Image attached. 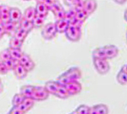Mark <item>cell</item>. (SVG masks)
Here are the masks:
<instances>
[{
    "mask_svg": "<svg viewBox=\"0 0 127 114\" xmlns=\"http://www.w3.org/2000/svg\"><path fill=\"white\" fill-rule=\"evenodd\" d=\"M0 83H1V79H0Z\"/></svg>",
    "mask_w": 127,
    "mask_h": 114,
    "instance_id": "obj_46",
    "label": "cell"
},
{
    "mask_svg": "<svg viewBox=\"0 0 127 114\" xmlns=\"http://www.w3.org/2000/svg\"><path fill=\"white\" fill-rule=\"evenodd\" d=\"M3 28H4L5 34H7L8 36H13L16 29L18 27L16 24L14 23L11 21H9L8 23L3 24Z\"/></svg>",
    "mask_w": 127,
    "mask_h": 114,
    "instance_id": "obj_17",
    "label": "cell"
},
{
    "mask_svg": "<svg viewBox=\"0 0 127 114\" xmlns=\"http://www.w3.org/2000/svg\"><path fill=\"white\" fill-rule=\"evenodd\" d=\"M35 8L33 7H32V6H30V7H29L27 8L25 10V12H24V15L23 17L26 20L29 21H31L32 22L33 20L35 18Z\"/></svg>",
    "mask_w": 127,
    "mask_h": 114,
    "instance_id": "obj_21",
    "label": "cell"
},
{
    "mask_svg": "<svg viewBox=\"0 0 127 114\" xmlns=\"http://www.w3.org/2000/svg\"><path fill=\"white\" fill-rule=\"evenodd\" d=\"M35 10L37 15L41 16L45 18L46 17L49 12L48 7L42 2V1H37Z\"/></svg>",
    "mask_w": 127,
    "mask_h": 114,
    "instance_id": "obj_11",
    "label": "cell"
},
{
    "mask_svg": "<svg viewBox=\"0 0 127 114\" xmlns=\"http://www.w3.org/2000/svg\"><path fill=\"white\" fill-rule=\"evenodd\" d=\"M8 73V70L2 61L0 60V75H6Z\"/></svg>",
    "mask_w": 127,
    "mask_h": 114,
    "instance_id": "obj_36",
    "label": "cell"
},
{
    "mask_svg": "<svg viewBox=\"0 0 127 114\" xmlns=\"http://www.w3.org/2000/svg\"><path fill=\"white\" fill-rule=\"evenodd\" d=\"M97 8V3L95 1H85L84 10L87 13L88 16L96 10Z\"/></svg>",
    "mask_w": 127,
    "mask_h": 114,
    "instance_id": "obj_18",
    "label": "cell"
},
{
    "mask_svg": "<svg viewBox=\"0 0 127 114\" xmlns=\"http://www.w3.org/2000/svg\"><path fill=\"white\" fill-rule=\"evenodd\" d=\"M8 51L10 52V57L12 59L16 60H19L22 57V55H23V52L21 51V49H12L8 47Z\"/></svg>",
    "mask_w": 127,
    "mask_h": 114,
    "instance_id": "obj_22",
    "label": "cell"
},
{
    "mask_svg": "<svg viewBox=\"0 0 127 114\" xmlns=\"http://www.w3.org/2000/svg\"><path fill=\"white\" fill-rule=\"evenodd\" d=\"M10 52L8 51V49H5L3 50L0 52V60L2 62H5L6 60L10 59Z\"/></svg>",
    "mask_w": 127,
    "mask_h": 114,
    "instance_id": "obj_31",
    "label": "cell"
},
{
    "mask_svg": "<svg viewBox=\"0 0 127 114\" xmlns=\"http://www.w3.org/2000/svg\"><path fill=\"white\" fill-rule=\"evenodd\" d=\"M59 88L60 87L58 86L57 82L55 81H47L44 86V88L48 92V93L49 94L54 95V96H55Z\"/></svg>",
    "mask_w": 127,
    "mask_h": 114,
    "instance_id": "obj_15",
    "label": "cell"
},
{
    "mask_svg": "<svg viewBox=\"0 0 127 114\" xmlns=\"http://www.w3.org/2000/svg\"><path fill=\"white\" fill-rule=\"evenodd\" d=\"M90 107L86 105H81L78 107L77 109H75V111L78 114H89L90 112Z\"/></svg>",
    "mask_w": 127,
    "mask_h": 114,
    "instance_id": "obj_30",
    "label": "cell"
},
{
    "mask_svg": "<svg viewBox=\"0 0 127 114\" xmlns=\"http://www.w3.org/2000/svg\"><path fill=\"white\" fill-rule=\"evenodd\" d=\"M58 32L55 27V24L52 22L47 23L42 29V36L46 40H51L57 36Z\"/></svg>",
    "mask_w": 127,
    "mask_h": 114,
    "instance_id": "obj_3",
    "label": "cell"
},
{
    "mask_svg": "<svg viewBox=\"0 0 127 114\" xmlns=\"http://www.w3.org/2000/svg\"><path fill=\"white\" fill-rule=\"evenodd\" d=\"M75 14H76V10L74 8H71L70 10H69L67 12H65V17L66 19H67L68 21H70L72 20L73 18L75 16Z\"/></svg>",
    "mask_w": 127,
    "mask_h": 114,
    "instance_id": "obj_32",
    "label": "cell"
},
{
    "mask_svg": "<svg viewBox=\"0 0 127 114\" xmlns=\"http://www.w3.org/2000/svg\"><path fill=\"white\" fill-rule=\"evenodd\" d=\"M73 114V112H72V113H71V114Z\"/></svg>",
    "mask_w": 127,
    "mask_h": 114,
    "instance_id": "obj_47",
    "label": "cell"
},
{
    "mask_svg": "<svg viewBox=\"0 0 127 114\" xmlns=\"http://www.w3.org/2000/svg\"><path fill=\"white\" fill-rule=\"evenodd\" d=\"M35 86L31 85H25L23 86L20 89V94L23 96L25 99L31 98L33 94Z\"/></svg>",
    "mask_w": 127,
    "mask_h": 114,
    "instance_id": "obj_14",
    "label": "cell"
},
{
    "mask_svg": "<svg viewBox=\"0 0 127 114\" xmlns=\"http://www.w3.org/2000/svg\"><path fill=\"white\" fill-rule=\"evenodd\" d=\"M10 7L7 5H0V12H1V24L6 23L10 21Z\"/></svg>",
    "mask_w": 127,
    "mask_h": 114,
    "instance_id": "obj_12",
    "label": "cell"
},
{
    "mask_svg": "<svg viewBox=\"0 0 127 114\" xmlns=\"http://www.w3.org/2000/svg\"><path fill=\"white\" fill-rule=\"evenodd\" d=\"M3 62L4 63V64H5V66L7 68L8 71L14 70V69L19 64V62H18V60H14V59H12V58L6 60L5 62Z\"/></svg>",
    "mask_w": 127,
    "mask_h": 114,
    "instance_id": "obj_25",
    "label": "cell"
},
{
    "mask_svg": "<svg viewBox=\"0 0 127 114\" xmlns=\"http://www.w3.org/2000/svg\"><path fill=\"white\" fill-rule=\"evenodd\" d=\"M55 96L61 99H67L69 98V95L65 87H60L58 89L57 93L55 94Z\"/></svg>",
    "mask_w": 127,
    "mask_h": 114,
    "instance_id": "obj_26",
    "label": "cell"
},
{
    "mask_svg": "<svg viewBox=\"0 0 127 114\" xmlns=\"http://www.w3.org/2000/svg\"><path fill=\"white\" fill-rule=\"evenodd\" d=\"M126 39H127V29L126 31Z\"/></svg>",
    "mask_w": 127,
    "mask_h": 114,
    "instance_id": "obj_44",
    "label": "cell"
},
{
    "mask_svg": "<svg viewBox=\"0 0 127 114\" xmlns=\"http://www.w3.org/2000/svg\"><path fill=\"white\" fill-rule=\"evenodd\" d=\"M65 88L67 91L69 96L77 95L78 94L80 93L81 91L82 90V86L80 82H78V81H71L69 83H68Z\"/></svg>",
    "mask_w": 127,
    "mask_h": 114,
    "instance_id": "obj_7",
    "label": "cell"
},
{
    "mask_svg": "<svg viewBox=\"0 0 127 114\" xmlns=\"http://www.w3.org/2000/svg\"><path fill=\"white\" fill-rule=\"evenodd\" d=\"M88 17V14L84 10H80V11H76V14H75V18L78 20V21H80L82 23H84L86 18Z\"/></svg>",
    "mask_w": 127,
    "mask_h": 114,
    "instance_id": "obj_29",
    "label": "cell"
},
{
    "mask_svg": "<svg viewBox=\"0 0 127 114\" xmlns=\"http://www.w3.org/2000/svg\"><path fill=\"white\" fill-rule=\"evenodd\" d=\"M62 75L71 81H75L81 79L82 71L78 67H71L63 73Z\"/></svg>",
    "mask_w": 127,
    "mask_h": 114,
    "instance_id": "obj_5",
    "label": "cell"
},
{
    "mask_svg": "<svg viewBox=\"0 0 127 114\" xmlns=\"http://www.w3.org/2000/svg\"><path fill=\"white\" fill-rule=\"evenodd\" d=\"M35 105V101L31 98H27V99H24L23 102L19 106L16 107L22 113L25 114L26 113L30 111Z\"/></svg>",
    "mask_w": 127,
    "mask_h": 114,
    "instance_id": "obj_8",
    "label": "cell"
},
{
    "mask_svg": "<svg viewBox=\"0 0 127 114\" xmlns=\"http://www.w3.org/2000/svg\"><path fill=\"white\" fill-rule=\"evenodd\" d=\"M13 72L16 77L18 79H20V80L24 79L27 76V74H28V72L27 71L26 69L20 64L14 69Z\"/></svg>",
    "mask_w": 127,
    "mask_h": 114,
    "instance_id": "obj_16",
    "label": "cell"
},
{
    "mask_svg": "<svg viewBox=\"0 0 127 114\" xmlns=\"http://www.w3.org/2000/svg\"><path fill=\"white\" fill-rule=\"evenodd\" d=\"M23 18V15L20 9L18 8H10V21L18 25Z\"/></svg>",
    "mask_w": 127,
    "mask_h": 114,
    "instance_id": "obj_10",
    "label": "cell"
},
{
    "mask_svg": "<svg viewBox=\"0 0 127 114\" xmlns=\"http://www.w3.org/2000/svg\"><path fill=\"white\" fill-rule=\"evenodd\" d=\"M49 94L48 93L44 87L42 86H35V90H34L33 94L32 95L31 99L33 100L34 101H43L46 100Z\"/></svg>",
    "mask_w": 127,
    "mask_h": 114,
    "instance_id": "obj_4",
    "label": "cell"
},
{
    "mask_svg": "<svg viewBox=\"0 0 127 114\" xmlns=\"http://www.w3.org/2000/svg\"><path fill=\"white\" fill-rule=\"evenodd\" d=\"M67 38L71 42H76L80 41L82 36V31L80 27H78L72 24L69 23V25L65 32Z\"/></svg>",
    "mask_w": 127,
    "mask_h": 114,
    "instance_id": "obj_1",
    "label": "cell"
},
{
    "mask_svg": "<svg viewBox=\"0 0 127 114\" xmlns=\"http://www.w3.org/2000/svg\"><path fill=\"white\" fill-rule=\"evenodd\" d=\"M69 21L66 18H63L59 21H56L55 22V27L57 29V31L59 34H63L65 33V31L69 25Z\"/></svg>",
    "mask_w": 127,
    "mask_h": 114,
    "instance_id": "obj_13",
    "label": "cell"
},
{
    "mask_svg": "<svg viewBox=\"0 0 127 114\" xmlns=\"http://www.w3.org/2000/svg\"><path fill=\"white\" fill-rule=\"evenodd\" d=\"M103 48L104 56L105 60H110L113 59L118 56L119 53L118 48L114 44H109L103 47Z\"/></svg>",
    "mask_w": 127,
    "mask_h": 114,
    "instance_id": "obj_6",
    "label": "cell"
},
{
    "mask_svg": "<svg viewBox=\"0 0 127 114\" xmlns=\"http://www.w3.org/2000/svg\"><path fill=\"white\" fill-rule=\"evenodd\" d=\"M57 1H54V0H44V1H42V2L46 5L48 9L50 8H51L52 5H55V3H57Z\"/></svg>",
    "mask_w": 127,
    "mask_h": 114,
    "instance_id": "obj_37",
    "label": "cell"
},
{
    "mask_svg": "<svg viewBox=\"0 0 127 114\" xmlns=\"http://www.w3.org/2000/svg\"><path fill=\"white\" fill-rule=\"evenodd\" d=\"M7 114H13V113H12V112H9Z\"/></svg>",
    "mask_w": 127,
    "mask_h": 114,
    "instance_id": "obj_45",
    "label": "cell"
},
{
    "mask_svg": "<svg viewBox=\"0 0 127 114\" xmlns=\"http://www.w3.org/2000/svg\"><path fill=\"white\" fill-rule=\"evenodd\" d=\"M3 91V86L2 83H0V94L2 93Z\"/></svg>",
    "mask_w": 127,
    "mask_h": 114,
    "instance_id": "obj_42",
    "label": "cell"
},
{
    "mask_svg": "<svg viewBox=\"0 0 127 114\" xmlns=\"http://www.w3.org/2000/svg\"><path fill=\"white\" fill-rule=\"evenodd\" d=\"M65 12L64 9H62L61 10L58 11L56 13L54 14L55 15V17L56 18V21H59V20H61V19H63V18H65Z\"/></svg>",
    "mask_w": 127,
    "mask_h": 114,
    "instance_id": "obj_34",
    "label": "cell"
},
{
    "mask_svg": "<svg viewBox=\"0 0 127 114\" xmlns=\"http://www.w3.org/2000/svg\"><path fill=\"white\" fill-rule=\"evenodd\" d=\"M93 60L95 68L99 74L104 75L109 73L110 70V65L107 60L99 58H93Z\"/></svg>",
    "mask_w": 127,
    "mask_h": 114,
    "instance_id": "obj_2",
    "label": "cell"
},
{
    "mask_svg": "<svg viewBox=\"0 0 127 114\" xmlns=\"http://www.w3.org/2000/svg\"><path fill=\"white\" fill-rule=\"evenodd\" d=\"M23 44V42L20 41L19 40L16 39L14 37H12V38L9 42V47L12 49H21Z\"/></svg>",
    "mask_w": 127,
    "mask_h": 114,
    "instance_id": "obj_27",
    "label": "cell"
},
{
    "mask_svg": "<svg viewBox=\"0 0 127 114\" xmlns=\"http://www.w3.org/2000/svg\"><path fill=\"white\" fill-rule=\"evenodd\" d=\"M121 70H122L123 72H125V73L127 74V64H125L122 66L121 68Z\"/></svg>",
    "mask_w": 127,
    "mask_h": 114,
    "instance_id": "obj_40",
    "label": "cell"
},
{
    "mask_svg": "<svg viewBox=\"0 0 127 114\" xmlns=\"http://www.w3.org/2000/svg\"><path fill=\"white\" fill-rule=\"evenodd\" d=\"M109 108L105 104H98L91 107L89 114H108Z\"/></svg>",
    "mask_w": 127,
    "mask_h": 114,
    "instance_id": "obj_9",
    "label": "cell"
},
{
    "mask_svg": "<svg viewBox=\"0 0 127 114\" xmlns=\"http://www.w3.org/2000/svg\"><path fill=\"white\" fill-rule=\"evenodd\" d=\"M18 26L21 27L23 29H24L25 31H27L28 33H29L30 31H32V29L34 28L33 23L31 21H29L26 20L25 18H24L23 16V18H21V21L18 23Z\"/></svg>",
    "mask_w": 127,
    "mask_h": 114,
    "instance_id": "obj_20",
    "label": "cell"
},
{
    "mask_svg": "<svg viewBox=\"0 0 127 114\" xmlns=\"http://www.w3.org/2000/svg\"><path fill=\"white\" fill-rule=\"evenodd\" d=\"M30 60H31V57H30L28 54L24 53L23 55H22V57H21V59L18 60V62H19V64H20L22 65V66H23L25 63L29 61Z\"/></svg>",
    "mask_w": 127,
    "mask_h": 114,
    "instance_id": "obj_35",
    "label": "cell"
},
{
    "mask_svg": "<svg viewBox=\"0 0 127 114\" xmlns=\"http://www.w3.org/2000/svg\"><path fill=\"white\" fill-rule=\"evenodd\" d=\"M114 1L116 3H125L127 1Z\"/></svg>",
    "mask_w": 127,
    "mask_h": 114,
    "instance_id": "obj_43",
    "label": "cell"
},
{
    "mask_svg": "<svg viewBox=\"0 0 127 114\" xmlns=\"http://www.w3.org/2000/svg\"><path fill=\"white\" fill-rule=\"evenodd\" d=\"M24 98L23 96L21 95V94H14V96H13L12 98V107H18L21 104H22V103L23 102Z\"/></svg>",
    "mask_w": 127,
    "mask_h": 114,
    "instance_id": "obj_28",
    "label": "cell"
},
{
    "mask_svg": "<svg viewBox=\"0 0 127 114\" xmlns=\"http://www.w3.org/2000/svg\"><path fill=\"white\" fill-rule=\"evenodd\" d=\"M45 19H46L45 17L35 14V18H34V19L32 21V23H33L34 28L39 29L40 27H42V26L43 25L44 21H45Z\"/></svg>",
    "mask_w": 127,
    "mask_h": 114,
    "instance_id": "obj_24",
    "label": "cell"
},
{
    "mask_svg": "<svg viewBox=\"0 0 127 114\" xmlns=\"http://www.w3.org/2000/svg\"><path fill=\"white\" fill-rule=\"evenodd\" d=\"M4 35H5V32H4L3 25L2 24H0V40L2 38Z\"/></svg>",
    "mask_w": 127,
    "mask_h": 114,
    "instance_id": "obj_39",
    "label": "cell"
},
{
    "mask_svg": "<svg viewBox=\"0 0 127 114\" xmlns=\"http://www.w3.org/2000/svg\"><path fill=\"white\" fill-rule=\"evenodd\" d=\"M23 66L26 69L27 71L29 73V72H30L31 70H33L35 66V62L33 61V60L31 59V60H30L29 61H28L27 62L25 63Z\"/></svg>",
    "mask_w": 127,
    "mask_h": 114,
    "instance_id": "obj_33",
    "label": "cell"
},
{
    "mask_svg": "<svg viewBox=\"0 0 127 114\" xmlns=\"http://www.w3.org/2000/svg\"><path fill=\"white\" fill-rule=\"evenodd\" d=\"M28 32L25 31L24 29L18 26V27L16 29L15 33H14V36L12 37H14L16 39L19 40L20 41L24 42L25 40L26 39V38L28 36Z\"/></svg>",
    "mask_w": 127,
    "mask_h": 114,
    "instance_id": "obj_19",
    "label": "cell"
},
{
    "mask_svg": "<svg viewBox=\"0 0 127 114\" xmlns=\"http://www.w3.org/2000/svg\"><path fill=\"white\" fill-rule=\"evenodd\" d=\"M10 112H11L12 113H13L14 114H24L23 113H22L16 107H12V108L10 109Z\"/></svg>",
    "mask_w": 127,
    "mask_h": 114,
    "instance_id": "obj_38",
    "label": "cell"
},
{
    "mask_svg": "<svg viewBox=\"0 0 127 114\" xmlns=\"http://www.w3.org/2000/svg\"><path fill=\"white\" fill-rule=\"evenodd\" d=\"M124 18L125 20L127 22V8L125 10V13H124Z\"/></svg>",
    "mask_w": 127,
    "mask_h": 114,
    "instance_id": "obj_41",
    "label": "cell"
},
{
    "mask_svg": "<svg viewBox=\"0 0 127 114\" xmlns=\"http://www.w3.org/2000/svg\"><path fill=\"white\" fill-rule=\"evenodd\" d=\"M116 80L118 83L121 86L127 85V74L120 70L117 74Z\"/></svg>",
    "mask_w": 127,
    "mask_h": 114,
    "instance_id": "obj_23",
    "label": "cell"
}]
</instances>
